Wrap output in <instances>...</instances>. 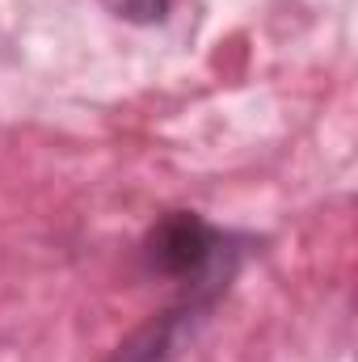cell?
Masks as SVG:
<instances>
[{"instance_id":"6da1fadb","label":"cell","mask_w":358,"mask_h":362,"mask_svg":"<svg viewBox=\"0 0 358 362\" xmlns=\"http://www.w3.org/2000/svg\"><path fill=\"white\" fill-rule=\"evenodd\" d=\"M253 240L228 228H215L198 211H169L144 236V270L178 286V299L219 303L245 266Z\"/></svg>"},{"instance_id":"7a4b0ae2","label":"cell","mask_w":358,"mask_h":362,"mask_svg":"<svg viewBox=\"0 0 358 362\" xmlns=\"http://www.w3.org/2000/svg\"><path fill=\"white\" fill-rule=\"evenodd\" d=\"M114 17L135 21V25H161L173 13V0H101Z\"/></svg>"}]
</instances>
